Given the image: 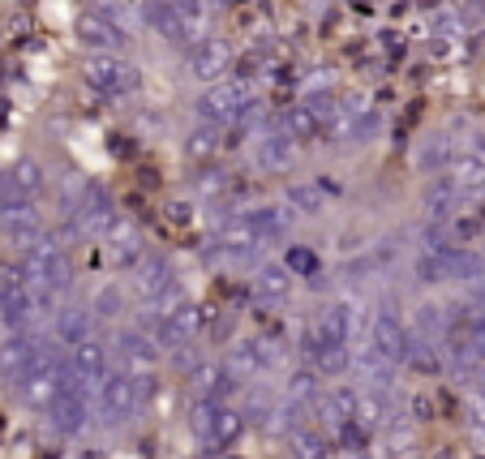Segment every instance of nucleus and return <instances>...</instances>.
<instances>
[{
  "mask_svg": "<svg viewBox=\"0 0 485 459\" xmlns=\"http://www.w3.org/2000/svg\"><path fill=\"white\" fill-rule=\"evenodd\" d=\"M253 348H258V361H262V374H275V369H284V361H288V352H284V344H279V340H271V335L253 340Z\"/></svg>",
  "mask_w": 485,
  "mask_h": 459,
  "instance_id": "obj_35",
  "label": "nucleus"
},
{
  "mask_svg": "<svg viewBox=\"0 0 485 459\" xmlns=\"http://www.w3.org/2000/svg\"><path fill=\"white\" fill-rule=\"evenodd\" d=\"M0 232L13 241L18 249H35L48 236L43 232V211L35 207V202H0Z\"/></svg>",
  "mask_w": 485,
  "mask_h": 459,
  "instance_id": "obj_6",
  "label": "nucleus"
},
{
  "mask_svg": "<svg viewBox=\"0 0 485 459\" xmlns=\"http://www.w3.org/2000/svg\"><path fill=\"white\" fill-rule=\"evenodd\" d=\"M284 129H288L296 142H310V137H318V129H322V120L310 112V103L301 99L296 108H288V116H284Z\"/></svg>",
  "mask_w": 485,
  "mask_h": 459,
  "instance_id": "obj_27",
  "label": "nucleus"
},
{
  "mask_svg": "<svg viewBox=\"0 0 485 459\" xmlns=\"http://www.w3.org/2000/svg\"><path fill=\"white\" fill-rule=\"evenodd\" d=\"M250 215V224L258 228V236L267 241V245H275L279 236H288L292 224H296V211H292L288 202H262V207H253Z\"/></svg>",
  "mask_w": 485,
  "mask_h": 459,
  "instance_id": "obj_19",
  "label": "nucleus"
},
{
  "mask_svg": "<svg viewBox=\"0 0 485 459\" xmlns=\"http://www.w3.org/2000/svg\"><path fill=\"white\" fill-rule=\"evenodd\" d=\"M69 369L82 374L86 383L108 378V369H112V344H103V340H86V344L69 348Z\"/></svg>",
  "mask_w": 485,
  "mask_h": 459,
  "instance_id": "obj_18",
  "label": "nucleus"
},
{
  "mask_svg": "<svg viewBox=\"0 0 485 459\" xmlns=\"http://www.w3.org/2000/svg\"><path fill=\"white\" fill-rule=\"evenodd\" d=\"M172 284H176L172 262H168L163 253H146V258H142V262L129 270V292H134L142 305L159 301V296H163V292H168Z\"/></svg>",
  "mask_w": 485,
  "mask_h": 459,
  "instance_id": "obj_8",
  "label": "nucleus"
},
{
  "mask_svg": "<svg viewBox=\"0 0 485 459\" xmlns=\"http://www.w3.org/2000/svg\"><path fill=\"white\" fill-rule=\"evenodd\" d=\"M446 142H451V137H434V142H429V151L421 154V168H443L446 172V163H451V146H446Z\"/></svg>",
  "mask_w": 485,
  "mask_h": 459,
  "instance_id": "obj_37",
  "label": "nucleus"
},
{
  "mask_svg": "<svg viewBox=\"0 0 485 459\" xmlns=\"http://www.w3.org/2000/svg\"><path fill=\"white\" fill-rule=\"evenodd\" d=\"M82 74H86V86H95L103 95H134L142 86L137 65H129L125 57H112V52H91L86 65H82Z\"/></svg>",
  "mask_w": 485,
  "mask_h": 459,
  "instance_id": "obj_4",
  "label": "nucleus"
},
{
  "mask_svg": "<svg viewBox=\"0 0 485 459\" xmlns=\"http://www.w3.org/2000/svg\"><path fill=\"white\" fill-rule=\"evenodd\" d=\"M369 348H374L383 361H391L395 369H400V365L412 361L417 340L408 335V326L400 322L395 313H374V322H369Z\"/></svg>",
  "mask_w": 485,
  "mask_h": 459,
  "instance_id": "obj_5",
  "label": "nucleus"
},
{
  "mask_svg": "<svg viewBox=\"0 0 485 459\" xmlns=\"http://www.w3.org/2000/svg\"><path fill=\"white\" fill-rule=\"evenodd\" d=\"M352 322H357V318H352L348 301H335V305H327L318 318H313L322 344H331V348H352Z\"/></svg>",
  "mask_w": 485,
  "mask_h": 459,
  "instance_id": "obj_20",
  "label": "nucleus"
},
{
  "mask_svg": "<svg viewBox=\"0 0 485 459\" xmlns=\"http://www.w3.org/2000/svg\"><path fill=\"white\" fill-rule=\"evenodd\" d=\"M236 391H241V383H236V378L219 361H202L194 374H190V395H194V400L233 403Z\"/></svg>",
  "mask_w": 485,
  "mask_h": 459,
  "instance_id": "obj_9",
  "label": "nucleus"
},
{
  "mask_svg": "<svg viewBox=\"0 0 485 459\" xmlns=\"http://www.w3.org/2000/svg\"><path fill=\"white\" fill-rule=\"evenodd\" d=\"M74 35H78L82 48H91V52H112V57H120V48L129 43V39L120 35L117 26L103 18L99 9H91V13H78V22H74Z\"/></svg>",
  "mask_w": 485,
  "mask_h": 459,
  "instance_id": "obj_10",
  "label": "nucleus"
},
{
  "mask_svg": "<svg viewBox=\"0 0 485 459\" xmlns=\"http://www.w3.org/2000/svg\"><path fill=\"white\" fill-rule=\"evenodd\" d=\"M99 13H103V18L112 22V26H117L120 35L129 39V35H137V9H125V4H120V0H99Z\"/></svg>",
  "mask_w": 485,
  "mask_h": 459,
  "instance_id": "obj_30",
  "label": "nucleus"
},
{
  "mask_svg": "<svg viewBox=\"0 0 485 459\" xmlns=\"http://www.w3.org/2000/svg\"><path fill=\"white\" fill-rule=\"evenodd\" d=\"M258 168L262 172H288V168H296V137L284 125H271L267 134L258 137Z\"/></svg>",
  "mask_w": 485,
  "mask_h": 459,
  "instance_id": "obj_13",
  "label": "nucleus"
},
{
  "mask_svg": "<svg viewBox=\"0 0 485 459\" xmlns=\"http://www.w3.org/2000/svg\"><path fill=\"white\" fill-rule=\"evenodd\" d=\"M241 429H245V412H241L236 403H224V408H219V417L211 421V429H207V438L198 442V446H202V451H211V455H219L224 446H233Z\"/></svg>",
  "mask_w": 485,
  "mask_h": 459,
  "instance_id": "obj_23",
  "label": "nucleus"
},
{
  "mask_svg": "<svg viewBox=\"0 0 485 459\" xmlns=\"http://www.w3.org/2000/svg\"><path fill=\"white\" fill-rule=\"evenodd\" d=\"M228 65H233V48H228L224 39L211 35V39H202L198 48H190V74H194L198 82H207V86L224 82Z\"/></svg>",
  "mask_w": 485,
  "mask_h": 459,
  "instance_id": "obj_11",
  "label": "nucleus"
},
{
  "mask_svg": "<svg viewBox=\"0 0 485 459\" xmlns=\"http://www.w3.org/2000/svg\"><path fill=\"white\" fill-rule=\"evenodd\" d=\"M91 313H95V322H112L125 313V287L120 284H103L95 292V301H91Z\"/></svg>",
  "mask_w": 485,
  "mask_h": 459,
  "instance_id": "obj_26",
  "label": "nucleus"
},
{
  "mask_svg": "<svg viewBox=\"0 0 485 459\" xmlns=\"http://www.w3.org/2000/svg\"><path fill=\"white\" fill-rule=\"evenodd\" d=\"M250 99H253L250 77H224V82H215V86H207V91L198 95V103H194L198 125L228 129V125H236V116H241V108H245Z\"/></svg>",
  "mask_w": 485,
  "mask_h": 459,
  "instance_id": "obj_2",
  "label": "nucleus"
},
{
  "mask_svg": "<svg viewBox=\"0 0 485 459\" xmlns=\"http://www.w3.org/2000/svg\"><path fill=\"white\" fill-rule=\"evenodd\" d=\"M43 185H48V176H43V168L35 163V159H22V163H13L9 172H0V202H35L43 193Z\"/></svg>",
  "mask_w": 485,
  "mask_h": 459,
  "instance_id": "obj_12",
  "label": "nucleus"
},
{
  "mask_svg": "<svg viewBox=\"0 0 485 459\" xmlns=\"http://www.w3.org/2000/svg\"><path fill=\"white\" fill-rule=\"evenodd\" d=\"M288 442H292V459H327V451H331L327 438H322L318 429H305V425H301Z\"/></svg>",
  "mask_w": 485,
  "mask_h": 459,
  "instance_id": "obj_29",
  "label": "nucleus"
},
{
  "mask_svg": "<svg viewBox=\"0 0 485 459\" xmlns=\"http://www.w3.org/2000/svg\"><path fill=\"white\" fill-rule=\"evenodd\" d=\"M211 4H219V9H224V4H233V0H211Z\"/></svg>",
  "mask_w": 485,
  "mask_h": 459,
  "instance_id": "obj_42",
  "label": "nucleus"
},
{
  "mask_svg": "<svg viewBox=\"0 0 485 459\" xmlns=\"http://www.w3.org/2000/svg\"><path fill=\"white\" fill-rule=\"evenodd\" d=\"M412 275H417V284H426V287H434V284H446L443 279V262H438V253H417L412 258Z\"/></svg>",
  "mask_w": 485,
  "mask_h": 459,
  "instance_id": "obj_33",
  "label": "nucleus"
},
{
  "mask_svg": "<svg viewBox=\"0 0 485 459\" xmlns=\"http://www.w3.org/2000/svg\"><path fill=\"white\" fill-rule=\"evenodd\" d=\"M438 262H443V279L446 284H477L485 275V258L477 253V249H468V245H446L438 249Z\"/></svg>",
  "mask_w": 485,
  "mask_h": 459,
  "instance_id": "obj_15",
  "label": "nucleus"
},
{
  "mask_svg": "<svg viewBox=\"0 0 485 459\" xmlns=\"http://www.w3.org/2000/svg\"><path fill=\"white\" fill-rule=\"evenodd\" d=\"M468 202H472V198H464V193H460L443 176V181H434V185H429V193H426V219H434V224H451V219L464 211Z\"/></svg>",
  "mask_w": 485,
  "mask_h": 459,
  "instance_id": "obj_22",
  "label": "nucleus"
},
{
  "mask_svg": "<svg viewBox=\"0 0 485 459\" xmlns=\"http://www.w3.org/2000/svg\"><path fill=\"white\" fill-rule=\"evenodd\" d=\"M172 4H185V9H207L211 0H172Z\"/></svg>",
  "mask_w": 485,
  "mask_h": 459,
  "instance_id": "obj_41",
  "label": "nucleus"
},
{
  "mask_svg": "<svg viewBox=\"0 0 485 459\" xmlns=\"http://www.w3.org/2000/svg\"><path fill=\"white\" fill-rule=\"evenodd\" d=\"M219 146H224V129H215V125H198L194 134H190V142H185V154H190L194 163H202V159H211Z\"/></svg>",
  "mask_w": 485,
  "mask_h": 459,
  "instance_id": "obj_28",
  "label": "nucleus"
},
{
  "mask_svg": "<svg viewBox=\"0 0 485 459\" xmlns=\"http://www.w3.org/2000/svg\"><path fill=\"white\" fill-rule=\"evenodd\" d=\"M446 181L455 185V190L464 193V198H477L485 190V154L477 151H460L451 154V163H446Z\"/></svg>",
  "mask_w": 485,
  "mask_h": 459,
  "instance_id": "obj_17",
  "label": "nucleus"
},
{
  "mask_svg": "<svg viewBox=\"0 0 485 459\" xmlns=\"http://www.w3.org/2000/svg\"><path fill=\"white\" fill-rule=\"evenodd\" d=\"M228 190H233V181H228V172H219V168H202L194 176L198 198H219V193H228Z\"/></svg>",
  "mask_w": 485,
  "mask_h": 459,
  "instance_id": "obj_32",
  "label": "nucleus"
},
{
  "mask_svg": "<svg viewBox=\"0 0 485 459\" xmlns=\"http://www.w3.org/2000/svg\"><path fill=\"white\" fill-rule=\"evenodd\" d=\"M137 386H134V374L129 369H120L112 365L108 369V378H99L95 383V425L103 429H120V425H129L137 417Z\"/></svg>",
  "mask_w": 485,
  "mask_h": 459,
  "instance_id": "obj_1",
  "label": "nucleus"
},
{
  "mask_svg": "<svg viewBox=\"0 0 485 459\" xmlns=\"http://www.w3.org/2000/svg\"><path fill=\"white\" fill-rule=\"evenodd\" d=\"M288 207L301 215H322V190H318V185H292Z\"/></svg>",
  "mask_w": 485,
  "mask_h": 459,
  "instance_id": "obj_31",
  "label": "nucleus"
},
{
  "mask_svg": "<svg viewBox=\"0 0 485 459\" xmlns=\"http://www.w3.org/2000/svg\"><path fill=\"white\" fill-rule=\"evenodd\" d=\"M468 296H472V301H477V305L485 309V275L477 279V284H472V292H468Z\"/></svg>",
  "mask_w": 485,
  "mask_h": 459,
  "instance_id": "obj_40",
  "label": "nucleus"
},
{
  "mask_svg": "<svg viewBox=\"0 0 485 459\" xmlns=\"http://www.w3.org/2000/svg\"><path fill=\"white\" fill-rule=\"evenodd\" d=\"M22 279H26L31 292H57L60 296V287L69 279V258H65V245H60L57 236H43L35 249H26Z\"/></svg>",
  "mask_w": 485,
  "mask_h": 459,
  "instance_id": "obj_3",
  "label": "nucleus"
},
{
  "mask_svg": "<svg viewBox=\"0 0 485 459\" xmlns=\"http://www.w3.org/2000/svg\"><path fill=\"white\" fill-rule=\"evenodd\" d=\"M292 279H296V275H292L284 262H262L258 275H253V296H258L262 305H275V301H284L292 292Z\"/></svg>",
  "mask_w": 485,
  "mask_h": 459,
  "instance_id": "obj_24",
  "label": "nucleus"
},
{
  "mask_svg": "<svg viewBox=\"0 0 485 459\" xmlns=\"http://www.w3.org/2000/svg\"><path fill=\"white\" fill-rule=\"evenodd\" d=\"M224 369L233 374L236 383L245 386V383H253V378H267L262 374V361H258V348H253V340H236V344H228V352H224Z\"/></svg>",
  "mask_w": 485,
  "mask_h": 459,
  "instance_id": "obj_25",
  "label": "nucleus"
},
{
  "mask_svg": "<svg viewBox=\"0 0 485 459\" xmlns=\"http://www.w3.org/2000/svg\"><path fill=\"white\" fill-rule=\"evenodd\" d=\"M219 408H224V403H211V400H194V403H190V429H194L198 442L207 438V429H211V421L219 417Z\"/></svg>",
  "mask_w": 485,
  "mask_h": 459,
  "instance_id": "obj_34",
  "label": "nucleus"
},
{
  "mask_svg": "<svg viewBox=\"0 0 485 459\" xmlns=\"http://www.w3.org/2000/svg\"><path fill=\"white\" fill-rule=\"evenodd\" d=\"M142 22H146L151 31H159V39L190 48V43H185V22H181V9H176L172 0H146V4H142Z\"/></svg>",
  "mask_w": 485,
  "mask_h": 459,
  "instance_id": "obj_21",
  "label": "nucleus"
},
{
  "mask_svg": "<svg viewBox=\"0 0 485 459\" xmlns=\"http://www.w3.org/2000/svg\"><path fill=\"white\" fill-rule=\"evenodd\" d=\"M331 91H335V77H331V69H318L313 77H305V99L331 95Z\"/></svg>",
  "mask_w": 485,
  "mask_h": 459,
  "instance_id": "obj_38",
  "label": "nucleus"
},
{
  "mask_svg": "<svg viewBox=\"0 0 485 459\" xmlns=\"http://www.w3.org/2000/svg\"><path fill=\"white\" fill-rule=\"evenodd\" d=\"M52 340L60 348H78L86 340H95V313L91 305H65L57 309V318H52Z\"/></svg>",
  "mask_w": 485,
  "mask_h": 459,
  "instance_id": "obj_14",
  "label": "nucleus"
},
{
  "mask_svg": "<svg viewBox=\"0 0 485 459\" xmlns=\"http://www.w3.org/2000/svg\"><path fill=\"white\" fill-rule=\"evenodd\" d=\"M284 267H288L292 275H301V279H313V275H318V253H313V249L292 245L288 258H284Z\"/></svg>",
  "mask_w": 485,
  "mask_h": 459,
  "instance_id": "obj_36",
  "label": "nucleus"
},
{
  "mask_svg": "<svg viewBox=\"0 0 485 459\" xmlns=\"http://www.w3.org/2000/svg\"><path fill=\"white\" fill-rule=\"evenodd\" d=\"M168 215H172L176 224H190V207H185V202H176V207H168Z\"/></svg>",
  "mask_w": 485,
  "mask_h": 459,
  "instance_id": "obj_39",
  "label": "nucleus"
},
{
  "mask_svg": "<svg viewBox=\"0 0 485 459\" xmlns=\"http://www.w3.org/2000/svg\"><path fill=\"white\" fill-rule=\"evenodd\" d=\"M159 352L163 348L151 340V331H137V326H125V331H117V340H112V357L129 374H151L159 365Z\"/></svg>",
  "mask_w": 485,
  "mask_h": 459,
  "instance_id": "obj_7",
  "label": "nucleus"
},
{
  "mask_svg": "<svg viewBox=\"0 0 485 459\" xmlns=\"http://www.w3.org/2000/svg\"><path fill=\"white\" fill-rule=\"evenodd\" d=\"M352 378L361 383V391H378V395H391V386H395V365L383 361L374 348H361L357 357H352Z\"/></svg>",
  "mask_w": 485,
  "mask_h": 459,
  "instance_id": "obj_16",
  "label": "nucleus"
}]
</instances>
